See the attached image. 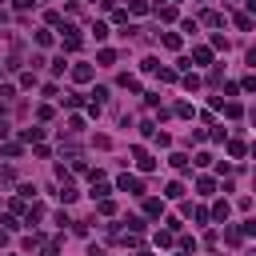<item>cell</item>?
Segmentation results:
<instances>
[{"label":"cell","mask_w":256,"mask_h":256,"mask_svg":"<svg viewBox=\"0 0 256 256\" xmlns=\"http://www.w3.org/2000/svg\"><path fill=\"white\" fill-rule=\"evenodd\" d=\"M116 188H120V192H132V196H144V180H140V176H128V172L116 180Z\"/></svg>","instance_id":"6da1fadb"},{"label":"cell","mask_w":256,"mask_h":256,"mask_svg":"<svg viewBox=\"0 0 256 256\" xmlns=\"http://www.w3.org/2000/svg\"><path fill=\"white\" fill-rule=\"evenodd\" d=\"M144 212L148 216H164V200H144Z\"/></svg>","instance_id":"30bf717a"},{"label":"cell","mask_w":256,"mask_h":256,"mask_svg":"<svg viewBox=\"0 0 256 256\" xmlns=\"http://www.w3.org/2000/svg\"><path fill=\"white\" fill-rule=\"evenodd\" d=\"M64 68H68V60L56 56V60H52V76H64Z\"/></svg>","instance_id":"d6986e66"},{"label":"cell","mask_w":256,"mask_h":256,"mask_svg":"<svg viewBox=\"0 0 256 256\" xmlns=\"http://www.w3.org/2000/svg\"><path fill=\"white\" fill-rule=\"evenodd\" d=\"M0 156H8V160H16V156H20V144H4V148H0Z\"/></svg>","instance_id":"d4e9b609"},{"label":"cell","mask_w":256,"mask_h":256,"mask_svg":"<svg viewBox=\"0 0 256 256\" xmlns=\"http://www.w3.org/2000/svg\"><path fill=\"white\" fill-rule=\"evenodd\" d=\"M36 44H40V48H48V44H52V32H48V28H40V32H36Z\"/></svg>","instance_id":"7402d4cb"},{"label":"cell","mask_w":256,"mask_h":256,"mask_svg":"<svg viewBox=\"0 0 256 256\" xmlns=\"http://www.w3.org/2000/svg\"><path fill=\"white\" fill-rule=\"evenodd\" d=\"M88 256H108V252H104L100 244H92V248H88Z\"/></svg>","instance_id":"e575fe53"},{"label":"cell","mask_w":256,"mask_h":256,"mask_svg":"<svg viewBox=\"0 0 256 256\" xmlns=\"http://www.w3.org/2000/svg\"><path fill=\"white\" fill-rule=\"evenodd\" d=\"M160 20H176V4H164V8H156Z\"/></svg>","instance_id":"e0dca14e"},{"label":"cell","mask_w":256,"mask_h":256,"mask_svg":"<svg viewBox=\"0 0 256 256\" xmlns=\"http://www.w3.org/2000/svg\"><path fill=\"white\" fill-rule=\"evenodd\" d=\"M12 96H16V88H12V84H0V100H12Z\"/></svg>","instance_id":"d6a6232c"},{"label":"cell","mask_w":256,"mask_h":256,"mask_svg":"<svg viewBox=\"0 0 256 256\" xmlns=\"http://www.w3.org/2000/svg\"><path fill=\"white\" fill-rule=\"evenodd\" d=\"M228 212H232V204H228V200H216L208 216H216V220H228Z\"/></svg>","instance_id":"8992f818"},{"label":"cell","mask_w":256,"mask_h":256,"mask_svg":"<svg viewBox=\"0 0 256 256\" xmlns=\"http://www.w3.org/2000/svg\"><path fill=\"white\" fill-rule=\"evenodd\" d=\"M156 76L164 80V84H172V80H176V72H172V68H156Z\"/></svg>","instance_id":"f546056e"},{"label":"cell","mask_w":256,"mask_h":256,"mask_svg":"<svg viewBox=\"0 0 256 256\" xmlns=\"http://www.w3.org/2000/svg\"><path fill=\"white\" fill-rule=\"evenodd\" d=\"M20 140H24V144H36V140H44V128H40V124H32V128H20Z\"/></svg>","instance_id":"277c9868"},{"label":"cell","mask_w":256,"mask_h":256,"mask_svg":"<svg viewBox=\"0 0 256 256\" xmlns=\"http://www.w3.org/2000/svg\"><path fill=\"white\" fill-rule=\"evenodd\" d=\"M20 88H36V76H32V72H20Z\"/></svg>","instance_id":"4dcf8cb0"},{"label":"cell","mask_w":256,"mask_h":256,"mask_svg":"<svg viewBox=\"0 0 256 256\" xmlns=\"http://www.w3.org/2000/svg\"><path fill=\"white\" fill-rule=\"evenodd\" d=\"M164 196H168V200H180V196H184V184H180V180H172V184L164 188Z\"/></svg>","instance_id":"9c48e42d"},{"label":"cell","mask_w":256,"mask_h":256,"mask_svg":"<svg viewBox=\"0 0 256 256\" xmlns=\"http://www.w3.org/2000/svg\"><path fill=\"white\" fill-rule=\"evenodd\" d=\"M92 36H96V40H108V24L96 20V24H92Z\"/></svg>","instance_id":"4fadbf2b"},{"label":"cell","mask_w":256,"mask_h":256,"mask_svg":"<svg viewBox=\"0 0 256 256\" xmlns=\"http://www.w3.org/2000/svg\"><path fill=\"white\" fill-rule=\"evenodd\" d=\"M192 60L196 64H212V48H192Z\"/></svg>","instance_id":"8fae6325"},{"label":"cell","mask_w":256,"mask_h":256,"mask_svg":"<svg viewBox=\"0 0 256 256\" xmlns=\"http://www.w3.org/2000/svg\"><path fill=\"white\" fill-rule=\"evenodd\" d=\"M172 4H176V0H172Z\"/></svg>","instance_id":"f35d334b"},{"label":"cell","mask_w":256,"mask_h":256,"mask_svg":"<svg viewBox=\"0 0 256 256\" xmlns=\"http://www.w3.org/2000/svg\"><path fill=\"white\" fill-rule=\"evenodd\" d=\"M72 80H76V84L92 80V68H88V64H72Z\"/></svg>","instance_id":"52a82bcc"},{"label":"cell","mask_w":256,"mask_h":256,"mask_svg":"<svg viewBox=\"0 0 256 256\" xmlns=\"http://www.w3.org/2000/svg\"><path fill=\"white\" fill-rule=\"evenodd\" d=\"M32 4H36V0H16V8L24 12V8H32Z\"/></svg>","instance_id":"d590c367"},{"label":"cell","mask_w":256,"mask_h":256,"mask_svg":"<svg viewBox=\"0 0 256 256\" xmlns=\"http://www.w3.org/2000/svg\"><path fill=\"white\" fill-rule=\"evenodd\" d=\"M128 12H136V16H144V12H148V0H132V4H128Z\"/></svg>","instance_id":"ffe728a7"},{"label":"cell","mask_w":256,"mask_h":256,"mask_svg":"<svg viewBox=\"0 0 256 256\" xmlns=\"http://www.w3.org/2000/svg\"><path fill=\"white\" fill-rule=\"evenodd\" d=\"M132 160L140 164V172H152V168H156V160L148 156V148H132Z\"/></svg>","instance_id":"3957f363"},{"label":"cell","mask_w":256,"mask_h":256,"mask_svg":"<svg viewBox=\"0 0 256 256\" xmlns=\"http://www.w3.org/2000/svg\"><path fill=\"white\" fill-rule=\"evenodd\" d=\"M56 196H60L64 204H72V200L80 196V192H76V184H72V180H64V184H60V192H56Z\"/></svg>","instance_id":"5b68a950"},{"label":"cell","mask_w":256,"mask_h":256,"mask_svg":"<svg viewBox=\"0 0 256 256\" xmlns=\"http://www.w3.org/2000/svg\"><path fill=\"white\" fill-rule=\"evenodd\" d=\"M0 224H4V232H12V228H20V220H16V212H8L4 220H0Z\"/></svg>","instance_id":"44dd1931"},{"label":"cell","mask_w":256,"mask_h":256,"mask_svg":"<svg viewBox=\"0 0 256 256\" xmlns=\"http://www.w3.org/2000/svg\"><path fill=\"white\" fill-rule=\"evenodd\" d=\"M180 84H184V88H188V92H196V88H200V76H196V72H188V76H184V80H180Z\"/></svg>","instance_id":"2e32d148"},{"label":"cell","mask_w":256,"mask_h":256,"mask_svg":"<svg viewBox=\"0 0 256 256\" xmlns=\"http://www.w3.org/2000/svg\"><path fill=\"white\" fill-rule=\"evenodd\" d=\"M212 188H216L212 176H200V180H196V192H200V196H212Z\"/></svg>","instance_id":"7c38bea8"},{"label":"cell","mask_w":256,"mask_h":256,"mask_svg":"<svg viewBox=\"0 0 256 256\" xmlns=\"http://www.w3.org/2000/svg\"><path fill=\"white\" fill-rule=\"evenodd\" d=\"M36 248H40V236H36V232H32V236L24 240V252H36Z\"/></svg>","instance_id":"83f0119b"},{"label":"cell","mask_w":256,"mask_h":256,"mask_svg":"<svg viewBox=\"0 0 256 256\" xmlns=\"http://www.w3.org/2000/svg\"><path fill=\"white\" fill-rule=\"evenodd\" d=\"M4 108H8V100H0V112H4Z\"/></svg>","instance_id":"8d00e7d4"},{"label":"cell","mask_w":256,"mask_h":256,"mask_svg":"<svg viewBox=\"0 0 256 256\" xmlns=\"http://www.w3.org/2000/svg\"><path fill=\"white\" fill-rule=\"evenodd\" d=\"M204 24H212V28H220V24H224V16H220V12H204Z\"/></svg>","instance_id":"4316f807"},{"label":"cell","mask_w":256,"mask_h":256,"mask_svg":"<svg viewBox=\"0 0 256 256\" xmlns=\"http://www.w3.org/2000/svg\"><path fill=\"white\" fill-rule=\"evenodd\" d=\"M8 132H12V124H8V120H0V140H8Z\"/></svg>","instance_id":"836d02e7"},{"label":"cell","mask_w":256,"mask_h":256,"mask_svg":"<svg viewBox=\"0 0 256 256\" xmlns=\"http://www.w3.org/2000/svg\"><path fill=\"white\" fill-rule=\"evenodd\" d=\"M244 152H248V148H244V140H228V156H236V160H240Z\"/></svg>","instance_id":"9a60e30c"},{"label":"cell","mask_w":256,"mask_h":256,"mask_svg":"<svg viewBox=\"0 0 256 256\" xmlns=\"http://www.w3.org/2000/svg\"><path fill=\"white\" fill-rule=\"evenodd\" d=\"M128 232H144V220L140 216H128Z\"/></svg>","instance_id":"484cf974"},{"label":"cell","mask_w":256,"mask_h":256,"mask_svg":"<svg viewBox=\"0 0 256 256\" xmlns=\"http://www.w3.org/2000/svg\"><path fill=\"white\" fill-rule=\"evenodd\" d=\"M176 256H192V252H188V248H184V252H176Z\"/></svg>","instance_id":"74e56055"},{"label":"cell","mask_w":256,"mask_h":256,"mask_svg":"<svg viewBox=\"0 0 256 256\" xmlns=\"http://www.w3.org/2000/svg\"><path fill=\"white\" fill-rule=\"evenodd\" d=\"M168 164H172L176 172H184V168H188V156H184V152H172V156H168Z\"/></svg>","instance_id":"ba28073f"},{"label":"cell","mask_w":256,"mask_h":256,"mask_svg":"<svg viewBox=\"0 0 256 256\" xmlns=\"http://www.w3.org/2000/svg\"><path fill=\"white\" fill-rule=\"evenodd\" d=\"M60 32H64V52H76V48H80V32H76L72 24H64Z\"/></svg>","instance_id":"7a4b0ae2"},{"label":"cell","mask_w":256,"mask_h":256,"mask_svg":"<svg viewBox=\"0 0 256 256\" xmlns=\"http://www.w3.org/2000/svg\"><path fill=\"white\" fill-rule=\"evenodd\" d=\"M232 20H236V28H240V32H248V28H252V16H248V12H236Z\"/></svg>","instance_id":"5bb4252c"},{"label":"cell","mask_w":256,"mask_h":256,"mask_svg":"<svg viewBox=\"0 0 256 256\" xmlns=\"http://www.w3.org/2000/svg\"><path fill=\"white\" fill-rule=\"evenodd\" d=\"M156 244H160V248H168V244H172V232H168V228H164V232H156Z\"/></svg>","instance_id":"f1b7e54d"},{"label":"cell","mask_w":256,"mask_h":256,"mask_svg":"<svg viewBox=\"0 0 256 256\" xmlns=\"http://www.w3.org/2000/svg\"><path fill=\"white\" fill-rule=\"evenodd\" d=\"M160 40H164V48H180V36H176V32H164Z\"/></svg>","instance_id":"603a6c76"},{"label":"cell","mask_w":256,"mask_h":256,"mask_svg":"<svg viewBox=\"0 0 256 256\" xmlns=\"http://www.w3.org/2000/svg\"><path fill=\"white\" fill-rule=\"evenodd\" d=\"M120 88H132V92H136L140 84H136V76H128V72H120Z\"/></svg>","instance_id":"cb8c5ba5"},{"label":"cell","mask_w":256,"mask_h":256,"mask_svg":"<svg viewBox=\"0 0 256 256\" xmlns=\"http://www.w3.org/2000/svg\"><path fill=\"white\" fill-rule=\"evenodd\" d=\"M112 212H116V204H112V200L104 196V200H100V216H112Z\"/></svg>","instance_id":"1f68e13d"},{"label":"cell","mask_w":256,"mask_h":256,"mask_svg":"<svg viewBox=\"0 0 256 256\" xmlns=\"http://www.w3.org/2000/svg\"><path fill=\"white\" fill-rule=\"evenodd\" d=\"M96 60H100V64H116V52H112V48H100V52H96Z\"/></svg>","instance_id":"ac0fdd59"}]
</instances>
